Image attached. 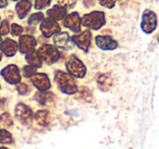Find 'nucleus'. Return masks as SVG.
Returning a JSON list of instances; mask_svg holds the SVG:
<instances>
[{
	"label": "nucleus",
	"instance_id": "1",
	"mask_svg": "<svg viewBox=\"0 0 159 149\" xmlns=\"http://www.w3.org/2000/svg\"><path fill=\"white\" fill-rule=\"evenodd\" d=\"M56 84H57L58 89L66 95H75L77 92V85L75 83L74 79L66 72L61 70H57L53 75Z\"/></svg>",
	"mask_w": 159,
	"mask_h": 149
},
{
	"label": "nucleus",
	"instance_id": "2",
	"mask_svg": "<svg viewBox=\"0 0 159 149\" xmlns=\"http://www.w3.org/2000/svg\"><path fill=\"white\" fill-rule=\"evenodd\" d=\"M81 24L86 29L98 31L106 24V14L102 11H93L86 13L81 19Z\"/></svg>",
	"mask_w": 159,
	"mask_h": 149
},
{
	"label": "nucleus",
	"instance_id": "3",
	"mask_svg": "<svg viewBox=\"0 0 159 149\" xmlns=\"http://www.w3.org/2000/svg\"><path fill=\"white\" fill-rule=\"evenodd\" d=\"M66 73L71 75L73 79H83V77H85L87 72L86 65L84 64V62L75 55L69 57L66 63Z\"/></svg>",
	"mask_w": 159,
	"mask_h": 149
},
{
	"label": "nucleus",
	"instance_id": "4",
	"mask_svg": "<svg viewBox=\"0 0 159 149\" xmlns=\"http://www.w3.org/2000/svg\"><path fill=\"white\" fill-rule=\"evenodd\" d=\"M37 52L42 61L48 64V65H52V64L57 63L61 58V52H60L59 49H57L53 45L50 44L42 45L38 48Z\"/></svg>",
	"mask_w": 159,
	"mask_h": 149
},
{
	"label": "nucleus",
	"instance_id": "5",
	"mask_svg": "<svg viewBox=\"0 0 159 149\" xmlns=\"http://www.w3.org/2000/svg\"><path fill=\"white\" fill-rule=\"evenodd\" d=\"M0 75L10 85H18L21 83L22 75L20 72V68L16 64H8L0 71Z\"/></svg>",
	"mask_w": 159,
	"mask_h": 149
},
{
	"label": "nucleus",
	"instance_id": "6",
	"mask_svg": "<svg viewBox=\"0 0 159 149\" xmlns=\"http://www.w3.org/2000/svg\"><path fill=\"white\" fill-rule=\"evenodd\" d=\"M157 29V16L152 10L146 9L142 14L141 29L145 34H152Z\"/></svg>",
	"mask_w": 159,
	"mask_h": 149
},
{
	"label": "nucleus",
	"instance_id": "7",
	"mask_svg": "<svg viewBox=\"0 0 159 149\" xmlns=\"http://www.w3.org/2000/svg\"><path fill=\"white\" fill-rule=\"evenodd\" d=\"M73 45L76 46L79 49L83 51V52H89V48H91L92 44V32L89 29H85L83 32L75 34L71 37Z\"/></svg>",
	"mask_w": 159,
	"mask_h": 149
},
{
	"label": "nucleus",
	"instance_id": "8",
	"mask_svg": "<svg viewBox=\"0 0 159 149\" xmlns=\"http://www.w3.org/2000/svg\"><path fill=\"white\" fill-rule=\"evenodd\" d=\"M14 115L21 123L27 125L33 120L34 112L27 105L23 102H19L16 103V108H14Z\"/></svg>",
	"mask_w": 159,
	"mask_h": 149
},
{
	"label": "nucleus",
	"instance_id": "9",
	"mask_svg": "<svg viewBox=\"0 0 159 149\" xmlns=\"http://www.w3.org/2000/svg\"><path fill=\"white\" fill-rule=\"evenodd\" d=\"M39 31L45 38H50V37H52V36L57 35L58 33H60L61 29H60V25L58 24V22L47 18V19H44V20L40 22Z\"/></svg>",
	"mask_w": 159,
	"mask_h": 149
},
{
	"label": "nucleus",
	"instance_id": "10",
	"mask_svg": "<svg viewBox=\"0 0 159 149\" xmlns=\"http://www.w3.org/2000/svg\"><path fill=\"white\" fill-rule=\"evenodd\" d=\"M52 42L53 46L57 49L69 51L74 48V45H73L72 40H71V36L66 32H60L57 35L52 36Z\"/></svg>",
	"mask_w": 159,
	"mask_h": 149
},
{
	"label": "nucleus",
	"instance_id": "11",
	"mask_svg": "<svg viewBox=\"0 0 159 149\" xmlns=\"http://www.w3.org/2000/svg\"><path fill=\"white\" fill-rule=\"evenodd\" d=\"M37 46V39L32 35H21L18 43V51L23 55L34 50Z\"/></svg>",
	"mask_w": 159,
	"mask_h": 149
},
{
	"label": "nucleus",
	"instance_id": "12",
	"mask_svg": "<svg viewBox=\"0 0 159 149\" xmlns=\"http://www.w3.org/2000/svg\"><path fill=\"white\" fill-rule=\"evenodd\" d=\"M31 81L38 92H47L51 88L50 79L46 73H36L31 77Z\"/></svg>",
	"mask_w": 159,
	"mask_h": 149
},
{
	"label": "nucleus",
	"instance_id": "13",
	"mask_svg": "<svg viewBox=\"0 0 159 149\" xmlns=\"http://www.w3.org/2000/svg\"><path fill=\"white\" fill-rule=\"evenodd\" d=\"M95 44L104 51H112L118 48V42L108 35H97L95 37Z\"/></svg>",
	"mask_w": 159,
	"mask_h": 149
},
{
	"label": "nucleus",
	"instance_id": "14",
	"mask_svg": "<svg viewBox=\"0 0 159 149\" xmlns=\"http://www.w3.org/2000/svg\"><path fill=\"white\" fill-rule=\"evenodd\" d=\"M63 26L69 29L70 31L74 32V33H80L81 32V16L77 12H71V13L66 14L64 16L63 20Z\"/></svg>",
	"mask_w": 159,
	"mask_h": 149
},
{
	"label": "nucleus",
	"instance_id": "15",
	"mask_svg": "<svg viewBox=\"0 0 159 149\" xmlns=\"http://www.w3.org/2000/svg\"><path fill=\"white\" fill-rule=\"evenodd\" d=\"M0 51L8 58L14 57L18 52V43L11 38H6L0 42Z\"/></svg>",
	"mask_w": 159,
	"mask_h": 149
},
{
	"label": "nucleus",
	"instance_id": "16",
	"mask_svg": "<svg viewBox=\"0 0 159 149\" xmlns=\"http://www.w3.org/2000/svg\"><path fill=\"white\" fill-rule=\"evenodd\" d=\"M115 83V79L111 73H100L97 76V86L102 92H108Z\"/></svg>",
	"mask_w": 159,
	"mask_h": 149
},
{
	"label": "nucleus",
	"instance_id": "17",
	"mask_svg": "<svg viewBox=\"0 0 159 149\" xmlns=\"http://www.w3.org/2000/svg\"><path fill=\"white\" fill-rule=\"evenodd\" d=\"M32 9V3L30 0H20L16 5V12L18 14V18L23 20L27 16L29 12Z\"/></svg>",
	"mask_w": 159,
	"mask_h": 149
},
{
	"label": "nucleus",
	"instance_id": "18",
	"mask_svg": "<svg viewBox=\"0 0 159 149\" xmlns=\"http://www.w3.org/2000/svg\"><path fill=\"white\" fill-rule=\"evenodd\" d=\"M47 16H48L49 19H51V20L53 21H62L64 19V16H66V10L64 9V8L60 7V6H53L52 8H50L49 10H47Z\"/></svg>",
	"mask_w": 159,
	"mask_h": 149
},
{
	"label": "nucleus",
	"instance_id": "19",
	"mask_svg": "<svg viewBox=\"0 0 159 149\" xmlns=\"http://www.w3.org/2000/svg\"><path fill=\"white\" fill-rule=\"evenodd\" d=\"M34 119H35L36 123L42 127H47L50 124V113L48 110H38L37 112L34 113Z\"/></svg>",
	"mask_w": 159,
	"mask_h": 149
},
{
	"label": "nucleus",
	"instance_id": "20",
	"mask_svg": "<svg viewBox=\"0 0 159 149\" xmlns=\"http://www.w3.org/2000/svg\"><path fill=\"white\" fill-rule=\"evenodd\" d=\"M25 60L29 63V65L34 66L35 69H39L43 66V61L40 59L39 55H38L37 50H35V49L25 55Z\"/></svg>",
	"mask_w": 159,
	"mask_h": 149
},
{
	"label": "nucleus",
	"instance_id": "21",
	"mask_svg": "<svg viewBox=\"0 0 159 149\" xmlns=\"http://www.w3.org/2000/svg\"><path fill=\"white\" fill-rule=\"evenodd\" d=\"M34 98H35V100L38 101L40 105L45 106V105H48V103H51L52 101H55L56 96H55V94H53V93L47 90V92L37 93V94L34 96Z\"/></svg>",
	"mask_w": 159,
	"mask_h": 149
},
{
	"label": "nucleus",
	"instance_id": "22",
	"mask_svg": "<svg viewBox=\"0 0 159 149\" xmlns=\"http://www.w3.org/2000/svg\"><path fill=\"white\" fill-rule=\"evenodd\" d=\"M14 142V138L12 134L8 131L7 129H0V144L2 146L6 145H11Z\"/></svg>",
	"mask_w": 159,
	"mask_h": 149
},
{
	"label": "nucleus",
	"instance_id": "23",
	"mask_svg": "<svg viewBox=\"0 0 159 149\" xmlns=\"http://www.w3.org/2000/svg\"><path fill=\"white\" fill-rule=\"evenodd\" d=\"M0 124H2L5 127H11L13 126L14 122L12 116L8 112H2L0 113Z\"/></svg>",
	"mask_w": 159,
	"mask_h": 149
},
{
	"label": "nucleus",
	"instance_id": "24",
	"mask_svg": "<svg viewBox=\"0 0 159 149\" xmlns=\"http://www.w3.org/2000/svg\"><path fill=\"white\" fill-rule=\"evenodd\" d=\"M45 19V16L43 12H36L30 16L29 20H27V24L29 25H36L38 23H40Z\"/></svg>",
	"mask_w": 159,
	"mask_h": 149
},
{
	"label": "nucleus",
	"instance_id": "25",
	"mask_svg": "<svg viewBox=\"0 0 159 149\" xmlns=\"http://www.w3.org/2000/svg\"><path fill=\"white\" fill-rule=\"evenodd\" d=\"M76 93H79L80 98L84 99V100H86V101L93 100V95H92V92L89 89V88L84 87V86H82L81 88H77Z\"/></svg>",
	"mask_w": 159,
	"mask_h": 149
},
{
	"label": "nucleus",
	"instance_id": "26",
	"mask_svg": "<svg viewBox=\"0 0 159 149\" xmlns=\"http://www.w3.org/2000/svg\"><path fill=\"white\" fill-rule=\"evenodd\" d=\"M56 1H57L58 6H60V7L68 10V9H72V8L75 7L77 0H56Z\"/></svg>",
	"mask_w": 159,
	"mask_h": 149
},
{
	"label": "nucleus",
	"instance_id": "27",
	"mask_svg": "<svg viewBox=\"0 0 159 149\" xmlns=\"http://www.w3.org/2000/svg\"><path fill=\"white\" fill-rule=\"evenodd\" d=\"M36 70L37 69H35L34 66H31V65H25L24 68L22 69V74H23V76L24 77H26V79H31L33 75H35L36 73Z\"/></svg>",
	"mask_w": 159,
	"mask_h": 149
},
{
	"label": "nucleus",
	"instance_id": "28",
	"mask_svg": "<svg viewBox=\"0 0 159 149\" xmlns=\"http://www.w3.org/2000/svg\"><path fill=\"white\" fill-rule=\"evenodd\" d=\"M23 32H24L23 26L16 24V23H12L11 26H10V32H9V33H11L13 36H19V37H20V36L23 34Z\"/></svg>",
	"mask_w": 159,
	"mask_h": 149
},
{
	"label": "nucleus",
	"instance_id": "29",
	"mask_svg": "<svg viewBox=\"0 0 159 149\" xmlns=\"http://www.w3.org/2000/svg\"><path fill=\"white\" fill-rule=\"evenodd\" d=\"M50 3H51V0H35L34 8L36 10H43V9H46L47 7H49Z\"/></svg>",
	"mask_w": 159,
	"mask_h": 149
},
{
	"label": "nucleus",
	"instance_id": "30",
	"mask_svg": "<svg viewBox=\"0 0 159 149\" xmlns=\"http://www.w3.org/2000/svg\"><path fill=\"white\" fill-rule=\"evenodd\" d=\"M16 92H18L20 95H22V96H24V95H27L30 93L29 85L21 82V83H19L18 85H16Z\"/></svg>",
	"mask_w": 159,
	"mask_h": 149
},
{
	"label": "nucleus",
	"instance_id": "31",
	"mask_svg": "<svg viewBox=\"0 0 159 149\" xmlns=\"http://www.w3.org/2000/svg\"><path fill=\"white\" fill-rule=\"evenodd\" d=\"M10 32V24H9V21L5 20L2 22L0 23V35L1 36H5L7 34H9Z\"/></svg>",
	"mask_w": 159,
	"mask_h": 149
},
{
	"label": "nucleus",
	"instance_id": "32",
	"mask_svg": "<svg viewBox=\"0 0 159 149\" xmlns=\"http://www.w3.org/2000/svg\"><path fill=\"white\" fill-rule=\"evenodd\" d=\"M97 1L102 7L107 8V9H112L117 2V0H97Z\"/></svg>",
	"mask_w": 159,
	"mask_h": 149
},
{
	"label": "nucleus",
	"instance_id": "33",
	"mask_svg": "<svg viewBox=\"0 0 159 149\" xmlns=\"http://www.w3.org/2000/svg\"><path fill=\"white\" fill-rule=\"evenodd\" d=\"M82 2L85 6V8H89V7H93L95 1L94 0H82Z\"/></svg>",
	"mask_w": 159,
	"mask_h": 149
},
{
	"label": "nucleus",
	"instance_id": "34",
	"mask_svg": "<svg viewBox=\"0 0 159 149\" xmlns=\"http://www.w3.org/2000/svg\"><path fill=\"white\" fill-rule=\"evenodd\" d=\"M8 6V0H0V9H3Z\"/></svg>",
	"mask_w": 159,
	"mask_h": 149
},
{
	"label": "nucleus",
	"instance_id": "35",
	"mask_svg": "<svg viewBox=\"0 0 159 149\" xmlns=\"http://www.w3.org/2000/svg\"><path fill=\"white\" fill-rule=\"evenodd\" d=\"M0 149H10V148L7 146H0Z\"/></svg>",
	"mask_w": 159,
	"mask_h": 149
},
{
	"label": "nucleus",
	"instance_id": "36",
	"mask_svg": "<svg viewBox=\"0 0 159 149\" xmlns=\"http://www.w3.org/2000/svg\"><path fill=\"white\" fill-rule=\"evenodd\" d=\"M1 60H2V53L0 52V61H1Z\"/></svg>",
	"mask_w": 159,
	"mask_h": 149
},
{
	"label": "nucleus",
	"instance_id": "37",
	"mask_svg": "<svg viewBox=\"0 0 159 149\" xmlns=\"http://www.w3.org/2000/svg\"><path fill=\"white\" fill-rule=\"evenodd\" d=\"M1 105H2V99H0V107H1Z\"/></svg>",
	"mask_w": 159,
	"mask_h": 149
},
{
	"label": "nucleus",
	"instance_id": "38",
	"mask_svg": "<svg viewBox=\"0 0 159 149\" xmlns=\"http://www.w3.org/2000/svg\"><path fill=\"white\" fill-rule=\"evenodd\" d=\"M1 40H2V36L0 35V42H1Z\"/></svg>",
	"mask_w": 159,
	"mask_h": 149
},
{
	"label": "nucleus",
	"instance_id": "39",
	"mask_svg": "<svg viewBox=\"0 0 159 149\" xmlns=\"http://www.w3.org/2000/svg\"><path fill=\"white\" fill-rule=\"evenodd\" d=\"M11 1H19V0H11Z\"/></svg>",
	"mask_w": 159,
	"mask_h": 149
},
{
	"label": "nucleus",
	"instance_id": "40",
	"mask_svg": "<svg viewBox=\"0 0 159 149\" xmlns=\"http://www.w3.org/2000/svg\"><path fill=\"white\" fill-rule=\"evenodd\" d=\"M0 23H1V16H0Z\"/></svg>",
	"mask_w": 159,
	"mask_h": 149
},
{
	"label": "nucleus",
	"instance_id": "41",
	"mask_svg": "<svg viewBox=\"0 0 159 149\" xmlns=\"http://www.w3.org/2000/svg\"><path fill=\"white\" fill-rule=\"evenodd\" d=\"M129 149H133V148H132V147H130V148H129Z\"/></svg>",
	"mask_w": 159,
	"mask_h": 149
},
{
	"label": "nucleus",
	"instance_id": "42",
	"mask_svg": "<svg viewBox=\"0 0 159 149\" xmlns=\"http://www.w3.org/2000/svg\"><path fill=\"white\" fill-rule=\"evenodd\" d=\"M0 89H1V85H0Z\"/></svg>",
	"mask_w": 159,
	"mask_h": 149
},
{
	"label": "nucleus",
	"instance_id": "43",
	"mask_svg": "<svg viewBox=\"0 0 159 149\" xmlns=\"http://www.w3.org/2000/svg\"><path fill=\"white\" fill-rule=\"evenodd\" d=\"M0 129H1V127H0Z\"/></svg>",
	"mask_w": 159,
	"mask_h": 149
}]
</instances>
